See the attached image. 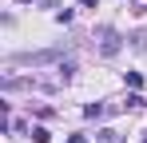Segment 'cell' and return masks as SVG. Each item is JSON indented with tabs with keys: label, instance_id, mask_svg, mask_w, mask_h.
I'll return each instance as SVG.
<instances>
[{
	"label": "cell",
	"instance_id": "cell-1",
	"mask_svg": "<svg viewBox=\"0 0 147 143\" xmlns=\"http://www.w3.org/2000/svg\"><path fill=\"white\" fill-rule=\"evenodd\" d=\"M96 40H99V52H103V56H115V52H119V32H115V28H99Z\"/></svg>",
	"mask_w": 147,
	"mask_h": 143
},
{
	"label": "cell",
	"instance_id": "cell-2",
	"mask_svg": "<svg viewBox=\"0 0 147 143\" xmlns=\"http://www.w3.org/2000/svg\"><path fill=\"white\" fill-rule=\"evenodd\" d=\"M123 107H131V111H139V107H147V99H143L139 92H131V95H127V103H123Z\"/></svg>",
	"mask_w": 147,
	"mask_h": 143
},
{
	"label": "cell",
	"instance_id": "cell-3",
	"mask_svg": "<svg viewBox=\"0 0 147 143\" xmlns=\"http://www.w3.org/2000/svg\"><path fill=\"white\" fill-rule=\"evenodd\" d=\"M103 111H107L103 103H88V107H84V115H88V119H99V115H103Z\"/></svg>",
	"mask_w": 147,
	"mask_h": 143
},
{
	"label": "cell",
	"instance_id": "cell-4",
	"mask_svg": "<svg viewBox=\"0 0 147 143\" xmlns=\"http://www.w3.org/2000/svg\"><path fill=\"white\" fill-rule=\"evenodd\" d=\"M32 139H36V143H48L52 135H48V127H32Z\"/></svg>",
	"mask_w": 147,
	"mask_h": 143
},
{
	"label": "cell",
	"instance_id": "cell-5",
	"mask_svg": "<svg viewBox=\"0 0 147 143\" xmlns=\"http://www.w3.org/2000/svg\"><path fill=\"white\" fill-rule=\"evenodd\" d=\"M123 80H127V88H139V84H143V76H139V72H127Z\"/></svg>",
	"mask_w": 147,
	"mask_h": 143
},
{
	"label": "cell",
	"instance_id": "cell-6",
	"mask_svg": "<svg viewBox=\"0 0 147 143\" xmlns=\"http://www.w3.org/2000/svg\"><path fill=\"white\" fill-rule=\"evenodd\" d=\"M99 143H115V131H111V127H103V131H99Z\"/></svg>",
	"mask_w": 147,
	"mask_h": 143
},
{
	"label": "cell",
	"instance_id": "cell-7",
	"mask_svg": "<svg viewBox=\"0 0 147 143\" xmlns=\"http://www.w3.org/2000/svg\"><path fill=\"white\" fill-rule=\"evenodd\" d=\"M68 143H88V135H68Z\"/></svg>",
	"mask_w": 147,
	"mask_h": 143
},
{
	"label": "cell",
	"instance_id": "cell-8",
	"mask_svg": "<svg viewBox=\"0 0 147 143\" xmlns=\"http://www.w3.org/2000/svg\"><path fill=\"white\" fill-rule=\"evenodd\" d=\"M80 4H84V8H99V0H80Z\"/></svg>",
	"mask_w": 147,
	"mask_h": 143
},
{
	"label": "cell",
	"instance_id": "cell-9",
	"mask_svg": "<svg viewBox=\"0 0 147 143\" xmlns=\"http://www.w3.org/2000/svg\"><path fill=\"white\" fill-rule=\"evenodd\" d=\"M143 143H147V131H143Z\"/></svg>",
	"mask_w": 147,
	"mask_h": 143
}]
</instances>
